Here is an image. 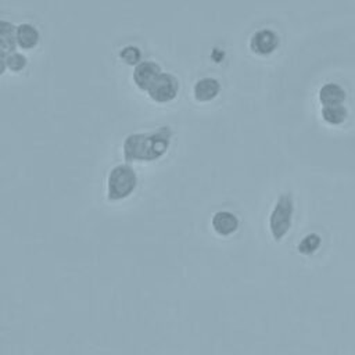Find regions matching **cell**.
<instances>
[{
	"instance_id": "obj_1",
	"label": "cell",
	"mask_w": 355,
	"mask_h": 355,
	"mask_svg": "<svg viewBox=\"0 0 355 355\" xmlns=\"http://www.w3.org/2000/svg\"><path fill=\"white\" fill-rule=\"evenodd\" d=\"M172 129L159 126L151 132L130 133L123 140V155L128 161H151L161 157L169 147Z\"/></svg>"
},
{
	"instance_id": "obj_2",
	"label": "cell",
	"mask_w": 355,
	"mask_h": 355,
	"mask_svg": "<svg viewBox=\"0 0 355 355\" xmlns=\"http://www.w3.org/2000/svg\"><path fill=\"white\" fill-rule=\"evenodd\" d=\"M137 173L129 164H116L107 176V197L121 200L128 197L136 187Z\"/></svg>"
},
{
	"instance_id": "obj_3",
	"label": "cell",
	"mask_w": 355,
	"mask_h": 355,
	"mask_svg": "<svg viewBox=\"0 0 355 355\" xmlns=\"http://www.w3.org/2000/svg\"><path fill=\"white\" fill-rule=\"evenodd\" d=\"M294 204L291 193L284 191L282 193L269 215V229L275 240H280L290 229L291 226V218H293Z\"/></svg>"
},
{
	"instance_id": "obj_4",
	"label": "cell",
	"mask_w": 355,
	"mask_h": 355,
	"mask_svg": "<svg viewBox=\"0 0 355 355\" xmlns=\"http://www.w3.org/2000/svg\"><path fill=\"white\" fill-rule=\"evenodd\" d=\"M146 90L148 96L155 101H169L178 94L179 80L172 72L161 71Z\"/></svg>"
},
{
	"instance_id": "obj_5",
	"label": "cell",
	"mask_w": 355,
	"mask_h": 355,
	"mask_svg": "<svg viewBox=\"0 0 355 355\" xmlns=\"http://www.w3.org/2000/svg\"><path fill=\"white\" fill-rule=\"evenodd\" d=\"M279 43L277 33L270 28L257 29L250 36V47L252 51L258 54H269L272 53Z\"/></svg>"
},
{
	"instance_id": "obj_6",
	"label": "cell",
	"mask_w": 355,
	"mask_h": 355,
	"mask_svg": "<svg viewBox=\"0 0 355 355\" xmlns=\"http://www.w3.org/2000/svg\"><path fill=\"white\" fill-rule=\"evenodd\" d=\"M159 72H161V65L158 62L153 60H143L135 65L133 80L140 89L146 90Z\"/></svg>"
},
{
	"instance_id": "obj_7",
	"label": "cell",
	"mask_w": 355,
	"mask_h": 355,
	"mask_svg": "<svg viewBox=\"0 0 355 355\" xmlns=\"http://www.w3.org/2000/svg\"><path fill=\"white\" fill-rule=\"evenodd\" d=\"M214 230L220 236H229L239 227L237 216L230 211H216L211 219Z\"/></svg>"
},
{
	"instance_id": "obj_8",
	"label": "cell",
	"mask_w": 355,
	"mask_h": 355,
	"mask_svg": "<svg viewBox=\"0 0 355 355\" xmlns=\"http://www.w3.org/2000/svg\"><path fill=\"white\" fill-rule=\"evenodd\" d=\"M220 90V83L215 78H201L193 86V94L198 101H208L214 98Z\"/></svg>"
},
{
	"instance_id": "obj_9",
	"label": "cell",
	"mask_w": 355,
	"mask_h": 355,
	"mask_svg": "<svg viewBox=\"0 0 355 355\" xmlns=\"http://www.w3.org/2000/svg\"><path fill=\"white\" fill-rule=\"evenodd\" d=\"M345 92L341 85L336 82H326L319 89V100L323 105L326 104H343Z\"/></svg>"
},
{
	"instance_id": "obj_10",
	"label": "cell",
	"mask_w": 355,
	"mask_h": 355,
	"mask_svg": "<svg viewBox=\"0 0 355 355\" xmlns=\"http://www.w3.org/2000/svg\"><path fill=\"white\" fill-rule=\"evenodd\" d=\"M17 43L24 49L33 47L39 40V31L29 22H22L15 29Z\"/></svg>"
},
{
	"instance_id": "obj_11",
	"label": "cell",
	"mask_w": 355,
	"mask_h": 355,
	"mask_svg": "<svg viewBox=\"0 0 355 355\" xmlns=\"http://www.w3.org/2000/svg\"><path fill=\"white\" fill-rule=\"evenodd\" d=\"M15 29L17 26L12 22L0 18V51L10 53L14 50L17 44Z\"/></svg>"
},
{
	"instance_id": "obj_12",
	"label": "cell",
	"mask_w": 355,
	"mask_h": 355,
	"mask_svg": "<svg viewBox=\"0 0 355 355\" xmlns=\"http://www.w3.org/2000/svg\"><path fill=\"white\" fill-rule=\"evenodd\" d=\"M322 116L329 123H340L347 116V108L343 104H326L322 107Z\"/></svg>"
},
{
	"instance_id": "obj_13",
	"label": "cell",
	"mask_w": 355,
	"mask_h": 355,
	"mask_svg": "<svg viewBox=\"0 0 355 355\" xmlns=\"http://www.w3.org/2000/svg\"><path fill=\"white\" fill-rule=\"evenodd\" d=\"M320 244V237L316 233H309L298 243V250L302 254H311L313 252Z\"/></svg>"
},
{
	"instance_id": "obj_14",
	"label": "cell",
	"mask_w": 355,
	"mask_h": 355,
	"mask_svg": "<svg viewBox=\"0 0 355 355\" xmlns=\"http://www.w3.org/2000/svg\"><path fill=\"white\" fill-rule=\"evenodd\" d=\"M26 64V57L19 53V51H10L8 54H6V67H8L12 71H19L25 67Z\"/></svg>"
},
{
	"instance_id": "obj_15",
	"label": "cell",
	"mask_w": 355,
	"mask_h": 355,
	"mask_svg": "<svg viewBox=\"0 0 355 355\" xmlns=\"http://www.w3.org/2000/svg\"><path fill=\"white\" fill-rule=\"evenodd\" d=\"M140 49L137 46H133V44H129V46H125L123 49H121L119 51V57L128 62V64H137L139 60H140Z\"/></svg>"
},
{
	"instance_id": "obj_16",
	"label": "cell",
	"mask_w": 355,
	"mask_h": 355,
	"mask_svg": "<svg viewBox=\"0 0 355 355\" xmlns=\"http://www.w3.org/2000/svg\"><path fill=\"white\" fill-rule=\"evenodd\" d=\"M4 69H6V54L0 51V73H3Z\"/></svg>"
}]
</instances>
